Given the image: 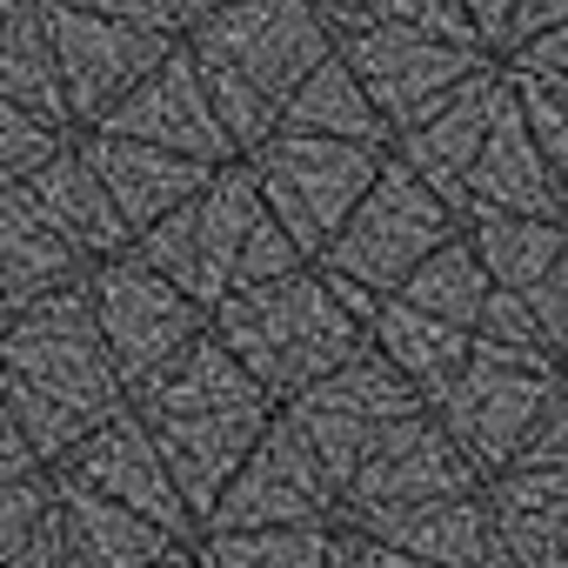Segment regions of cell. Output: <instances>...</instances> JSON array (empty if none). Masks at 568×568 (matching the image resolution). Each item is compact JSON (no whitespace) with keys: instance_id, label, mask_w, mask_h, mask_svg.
<instances>
[{"instance_id":"6da1fadb","label":"cell","mask_w":568,"mask_h":568,"mask_svg":"<svg viewBox=\"0 0 568 568\" xmlns=\"http://www.w3.org/2000/svg\"><path fill=\"white\" fill-rule=\"evenodd\" d=\"M0 402L14 408L21 435L34 442V455L48 468L88 428H101L108 415L128 408V388H121V375L94 335L81 281L0 322Z\"/></svg>"},{"instance_id":"7a4b0ae2","label":"cell","mask_w":568,"mask_h":568,"mask_svg":"<svg viewBox=\"0 0 568 568\" xmlns=\"http://www.w3.org/2000/svg\"><path fill=\"white\" fill-rule=\"evenodd\" d=\"M181 48L234 154H254L274 134L288 94L308 81V68L335 54V34L315 14V0H227L181 34Z\"/></svg>"},{"instance_id":"3957f363","label":"cell","mask_w":568,"mask_h":568,"mask_svg":"<svg viewBox=\"0 0 568 568\" xmlns=\"http://www.w3.org/2000/svg\"><path fill=\"white\" fill-rule=\"evenodd\" d=\"M207 328L221 335V348L254 375V388L274 408L368 348L362 322L335 302L328 274L315 261L281 281H261V288H234L227 302H214Z\"/></svg>"},{"instance_id":"277c9868","label":"cell","mask_w":568,"mask_h":568,"mask_svg":"<svg viewBox=\"0 0 568 568\" xmlns=\"http://www.w3.org/2000/svg\"><path fill=\"white\" fill-rule=\"evenodd\" d=\"M448 234H462V214L395 154L382 161V174L368 181V194L348 207V221L335 227V241L315 254V267L362 281L368 295H395L415 274V261H428Z\"/></svg>"},{"instance_id":"5b68a950","label":"cell","mask_w":568,"mask_h":568,"mask_svg":"<svg viewBox=\"0 0 568 568\" xmlns=\"http://www.w3.org/2000/svg\"><path fill=\"white\" fill-rule=\"evenodd\" d=\"M254 214H261V187H254L247 161H221L201 181V194H187L154 227H141L128 241V254L141 267H154L161 281H174L201 315H214V302H227V288H234V261H241Z\"/></svg>"},{"instance_id":"8992f818","label":"cell","mask_w":568,"mask_h":568,"mask_svg":"<svg viewBox=\"0 0 568 568\" xmlns=\"http://www.w3.org/2000/svg\"><path fill=\"white\" fill-rule=\"evenodd\" d=\"M254 187H261V207L288 227V241L315 261L335 227L348 221V207L368 194V181L382 174L388 148H362V141H328V134H267L254 154H241Z\"/></svg>"},{"instance_id":"52a82bcc","label":"cell","mask_w":568,"mask_h":568,"mask_svg":"<svg viewBox=\"0 0 568 568\" xmlns=\"http://www.w3.org/2000/svg\"><path fill=\"white\" fill-rule=\"evenodd\" d=\"M561 382H568V368H555V362H521V355H495V348H475L468 342L462 375L428 402V415L448 428V442L488 481V475H501L521 455L535 415L548 408V395Z\"/></svg>"},{"instance_id":"ba28073f","label":"cell","mask_w":568,"mask_h":568,"mask_svg":"<svg viewBox=\"0 0 568 568\" xmlns=\"http://www.w3.org/2000/svg\"><path fill=\"white\" fill-rule=\"evenodd\" d=\"M81 295H88V315H94V335L121 375V388L134 395L148 375H161L201 328L207 315L174 288V281H161L154 267H141L134 254H114V261H94L81 274Z\"/></svg>"},{"instance_id":"9c48e42d","label":"cell","mask_w":568,"mask_h":568,"mask_svg":"<svg viewBox=\"0 0 568 568\" xmlns=\"http://www.w3.org/2000/svg\"><path fill=\"white\" fill-rule=\"evenodd\" d=\"M408 408H428V402H422L375 348H362V355H348L342 368H328L322 382H308L302 395L281 402V422L302 435V448L315 455L322 481H328L335 501H342V488H348L355 462L368 455V442H375L395 415H408Z\"/></svg>"},{"instance_id":"30bf717a","label":"cell","mask_w":568,"mask_h":568,"mask_svg":"<svg viewBox=\"0 0 568 568\" xmlns=\"http://www.w3.org/2000/svg\"><path fill=\"white\" fill-rule=\"evenodd\" d=\"M335 54L355 68V81L375 101L388 141L495 61L468 41H435V34H415V28H355V34H335Z\"/></svg>"},{"instance_id":"8fae6325","label":"cell","mask_w":568,"mask_h":568,"mask_svg":"<svg viewBox=\"0 0 568 568\" xmlns=\"http://www.w3.org/2000/svg\"><path fill=\"white\" fill-rule=\"evenodd\" d=\"M48 475L61 488H81V495H101V501H121V508L148 515L174 541H194V515H187V501H181V488H174V475H168V462H161V448H154V435L134 408L88 428Z\"/></svg>"},{"instance_id":"7c38bea8","label":"cell","mask_w":568,"mask_h":568,"mask_svg":"<svg viewBox=\"0 0 568 568\" xmlns=\"http://www.w3.org/2000/svg\"><path fill=\"white\" fill-rule=\"evenodd\" d=\"M48 8V48H54V74H61V101H68V128H94L148 68H161V54L181 34H154V28H128V21H101V14H74V8Z\"/></svg>"},{"instance_id":"4fadbf2b","label":"cell","mask_w":568,"mask_h":568,"mask_svg":"<svg viewBox=\"0 0 568 568\" xmlns=\"http://www.w3.org/2000/svg\"><path fill=\"white\" fill-rule=\"evenodd\" d=\"M335 488L322 481L315 455L302 448V435L281 422L261 428V442L247 448V462L227 475V488L214 495V508L201 515V528H322L335 521Z\"/></svg>"},{"instance_id":"5bb4252c","label":"cell","mask_w":568,"mask_h":568,"mask_svg":"<svg viewBox=\"0 0 568 568\" xmlns=\"http://www.w3.org/2000/svg\"><path fill=\"white\" fill-rule=\"evenodd\" d=\"M481 475L475 462L448 442V428L428 415V408H408L395 415L368 455L355 462L348 488H342V508L335 515H362V508H408V501H435V495H475Z\"/></svg>"},{"instance_id":"9a60e30c","label":"cell","mask_w":568,"mask_h":568,"mask_svg":"<svg viewBox=\"0 0 568 568\" xmlns=\"http://www.w3.org/2000/svg\"><path fill=\"white\" fill-rule=\"evenodd\" d=\"M81 134H88V128H81ZM94 134L148 141V148H168V154H187V161H207V168L241 161L234 141L221 134V121H214V108H207V88H201V74H194V61H187L181 41L161 54V68H148V74L94 121Z\"/></svg>"},{"instance_id":"2e32d148","label":"cell","mask_w":568,"mask_h":568,"mask_svg":"<svg viewBox=\"0 0 568 568\" xmlns=\"http://www.w3.org/2000/svg\"><path fill=\"white\" fill-rule=\"evenodd\" d=\"M335 521L355 528L375 548H395V555H415V561H435V568H515L488 508H481V488L408 501V508H362V515H335Z\"/></svg>"},{"instance_id":"e0dca14e","label":"cell","mask_w":568,"mask_h":568,"mask_svg":"<svg viewBox=\"0 0 568 568\" xmlns=\"http://www.w3.org/2000/svg\"><path fill=\"white\" fill-rule=\"evenodd\" d=\"M274 422V402H241V408H201V415H174V422H148L187 515L201 535V515L214 508V495L227 488V475L247 462V448L261 442V428Z\"/></svg>"},{"instance_id":"ac0fdd59","label":"cell","mask_w":568,"mask_h":568,"mask_svg":"<svg viewBox=\"0 0 568 568\" xmlns=\"http://www.w3.org/2000/svg\"><path fill=\"white\" fill-rule=\"evenodd\" d=\"M501 94H508V81H501V61H488L481 74H468L442 108H428L415 128H402L395 141H388V154L402 161V168H415L455 214H462V174H468V161L481 154V141H488V121H495V108H501Z\"/></svg>"},{"instance_id":"d6986e66","label":"cell","mask_w":568,"mask_h":568,"mask_svg":"<svg viewBox=\"0 0 568 568\" xmlns=\"http://www.w3.org/2000/svg\"><path fill=\"white\" fill-rule=\"evenodd\" d=\"M468 214H541V221H568V201H561V187H555V174H548V161H541L521 108H515V94H501V108L488 121V141H481V154L462 174V221Z\"/></svg>"},{"instance_id":"ffe728a7","label":"cell","mask_w":568,"mask_h":568,"mask_svg":"<svg viewBox=\"0 0 568 568\" xmlns=\"http://www.w3.org/2000/svg\"><path fill=\"white\" fill-rule=\"evenodd\" d=\"M81 161L101 174L114 214L128 221V234L154 227L168 207H181L187 194H201V181L214 174L207 161H187V154H168V148H148V141H121V134H74Z\"/></svg>"},{"instance_id":"44dd1931","label":"cell","mask_w":568,"mask_h":568,"mask_svg":"<svg viewBox=\"0 0 568 568\" xmlns=\"http://www.w3.org/2000/svg\"><path fill=\"white\" fill-rule=\"evenodd\" d=\"M481 508L515 568H568V468H501L481 481Z\"/></svg>"},{"instance_id":"7402d4cb","label":"cell","mask_w":568,"mask_h":568,"mask_svg":"<svg viewBox=\"0 0 568 568\" xmlns=\"http://www.w3.org/2000/svg\"><path fill=\"white\" fill-rule=\"evenodd\" d=\"M28 201L41 207V221L94 267V261H114V254H128V221L114 214V201H108V187H101V174L81 161V148H74V134H68V148H54L28 181Z\"/></svg>"},{"instance_id":"603a6c76","label":"cell","mask_w":568,"mask_h":568,"mask_svg":"<svg viewBox=\"0 0 568 568\" xmlns=\"http://www.w3.org/2000/svg\"><path fill=\"white\" fill-rule=\"evenodd\" d=\"M81 274H88V261L41 221L28 187L0 181V322L28 302H41V295H54V288H74Z\"/></svg>"},{"instance_id":"cb8c5ba5","label":"cell","mask_w":568,"mask_h":568,"mask_svg":"<svg viewBox=\"0 0 568 568\" xmlns=\"http://www.w3.org/2000/svg\"><path fill=\"white\" fill-rule=\"evenodd\" d=\"M54 521H61V568H148V561L187 548L168 528H154L148 515L81 495V488H61V481H54Z\"/></svg>"},{"instance_id":"d4e9b609","label":"cell","mask_w":568,"mask_h":568,"mask_svg":"<svg viewBox=\"0 0 568 568\" xmlns=\"http://www.w3.org/2000/svg\"><path fill=\"white\" fill-rule=\"evenodd\" d=\"M241 402H267L261 388H254V375L221 348V335L214 328H201L161 375H148L134 395H128V408L141 415V422H174V415H201V408H241Z\"/></svg>"},{"instance_id":"484cf974","label":"cell","mask_w":568,"mask_h":568,"mask_svg":"<svg viewBox=\"0 0 568 568\" xmlns=\"http://www.w3.org/2000/svg\"><path fill=\"white\" fill-rule=\"evenodd\" d=\"M362 335H368V348H375L422 402H435V395L462 375V362H468V328L435 322V315H422V308H408V302H395V295L375 302V315H368Z\"/></svg>"},{"instance_id":"4316f807","label":"cell","mask_w":568,"mask_h":568,"mask_svg":"<svg viewBox=\"0 0 568 568\" xmlns=\"http://www.w3.org/2000/svg\"><path fill=\"white\" fill-rule=\"evenodd\" d=\"M281 134H328V141H362V148H388V128L375 114V101L362 94L355 68L342 54H322L308 68V81L288 94V108H281L274 121Z\"/></svg>"},{"instance_id":"83f0119b","label":"cell","mask_w":568,"mask_h":568,"mask_svg":"<svg viewBox=\"0 0 568 568\" xmlns=\"http://www.w3.org/2000/svg\"><path fill=\"white\" fill-rule=\"evenodd\" d=\"M0 94L21 101L41 121H54V128H68V101H61V74H54L48 8L41 0H0Z\"/></svg>"},{"instance_id":"f1b7e54d","label":"cell","mask_w":568,"mask_h":568,"mask_svg":"<svg viewBox=\"0 0 568 568\" xmlns=\"http://www.w3.org/2000/svg\"><path fill=\"white\" fill-rule=\"evenodd\" d=\"M462 234H468V247H475V261H481V274L495 281V288L528 295L535 281L548 274V261L561 254L568 221H541V214H468Z\"/></svg>"},{"instance_id":"f546056e","label":"cell","mask_w":568,"mask_h":568,"mask_svg":"<svg viewBox=\"0 0 568 568\" xmlns=\"http://www.w3.org/2000/svg\"><path fill=\"white\" fill-rule=\"evenodd\" d=\"M335 521L322 528H201L187 541L194 568H322Z\"/></svg>"},{"instance_id":"4dcf8cb0","label":"cell","mask_w":568,"mask_h":568,"mask_svg":"<svg viewBox=\"0 0 568 568\" xmlns=\"http://www.w3.org/2000/svg\"><path fill=\"white\" fill-rule=\"evenodd\" d=\"M488 288H495V281L481 274V261H475L468 234H448V241H442L428 261H415V274H408L402 288H395V302H408V308H422V315H435V322H455V328H468Z\"/></svg>"},{"instance_id":"1f68e13d","label":"cell","mask_w":568,"mask_h":568,"mask_svg":"<svg viewBox=\"0 0 568 568\" xmlns=\"http://www.w3.org/2000/svg\"><path fill=\"white\" fill-rule=\"evenodd\" d=\"M501 74H508V94H515V108H521V121H528V134H535L555 187H561V201H568V81L528 74V68H501Z\"/></svg>"},{"instance_id":"d6a6232c","label":"cell","mask_w":568,"mask_h":568,"mask_svg":"<svg viewBox=\"0 0 568 568\" xmlns=\"http://www.w3.org/2000/svg\"><path fill=\"white\" fill-rule=\"evenodd\" d=\"M54 148H68V128H54V121H41L21 101L0 94V181H28Z\"/></svg>"},{"instance_id":"836d02e7","label":"cell","mask_w":568,"mask_h":568,"mask_svg":"<svg viewBox=\"0 0 568 568\" xmlns=\"http://www.w3.org/2000/svg\"><path fill=\"white\" fill-rule=\"evenodd\" d=\"M295 267H308V254L288 241V227L261 207L254 227H247V241H241V261H234V288H261V281H281V274H295Z\"/></svg>"},{"instance_id":"e575fe53","label":"cell","mask_w":568,"mask_h":568,"mask_svg":"<svg viewBox=\"0 0 568 568\" xmlns=\"http://www.w3.org/2000/svg\"><path fill=\"white\" fill-rule=\"evenodd\" d=\"M528 302V315H535V335H541V348L568 368V241H561V254L548 261V274L535 281V288L521 295Z\"/></svg>"},{"instance_id":"d590c367","label":"cell","mask_w":568,"mask_h":568,"mask_svg":"<svg viewBox=\"0 0 568 568\" xmlns=\"http://www.w3.org/2000/svg\"><path fill=\"white\" fill-rule=\"evenodd\" d=\"M368 28H415V34H435V41H468V48H481L475 28H468V14L455 8V0H382ZM481 54H488V48H481Z\"/></svg>"},{"instance_id":"8d00e7d4","label":"cell","mask_w":568,"mask_h":568,"mask_svg":"<svg viewBox=\"0 0 568 568\" xmlns=\"http://www.w3.org/2000/svg\"><path fill=\"white\" fill-rule=\"evenodd\" d=\"M54 508V475H21V481H0V555L21 548Z\"/></svg>"},{"instance_id":"74e56055","label":"cell","mask_w":568,"mask_h":568,"mask_svg":"<svg viewBox=\"0 0 568 568\" xmlns=\"http://www.w3.org/2000/svg\"><path fill=\"white\" fill-rule=\"evenodd\" d=\"M521 468H568V382L548 395V408L535 415V428H528V442H521V455H515ZM508 462V468H515Z\"/></svg>"},{"instance_id":"f35d334b","label":"cell","mask_w":568,"mask_h":568,"mask_svg":"<svg viewBox=\"0 0 568 568\" xmlns=\"http://www.w3.org/2000/svg\"><path fill=\"white\" fill-rule=\"evenodd\" d=\"M74 14H101V21H128V28H154V34H181L174 0H54Z\"/></svg>"},{"instance_id":"ab89813d","label":"cell","mask_w":568,"mask_h":568,"mask_svg":"<svg viewBox=\"0 0 568 568\" xmlns=\"http://www.w3.org/2000/svg\"><path fill=\"white\" fill-rule=\"evenodd\" d=\"M501 68H528V74L568 81V21H555L548 34H535V41H521L515 54H501Z\"/></svg>"},{"instance_id":"60d3db41","label":"cell","mask_w":568,"mask_h":568,"mask_svg":"<svg viewBox=\"0 0 568 568\" xmlns=\"http://www.w3.org/2000/svg\"><path fill=\"white\" fill-rule=\"evenodd\" d=\"M21 475H48V462H41V455H34V442L21 435L14 408L0 402V481H21Z\"/></svg>"},{"instance_id":"b9f144b4","label":"cell","mask_w":568,"mask_h":568,"mask_svg":"<svg viewBox=\"0 0 568 568\" xmlns=\"http://www.w3.org/2000/svg\"><path fill=\"white\" fill-rule=\"evenodd\" d=\"M555 21H568V0H515V14H508V34H501V54H515L521 41L548 34Z\"/></svg>"},{"instance_id":"7bdbcfd3","label":"cell","mask_w":568,"mask_h":568,"mask_svg":"<svg viewBox=\"0 0 568 568\" xmlns=\"http://www.w3.org/2000/svg\"><path fill=\"white\" fill-rule=\"evenodd\" d=\"M0 568H61V521H54V508H48V521H41L21 548L0 555Z\"/></svg>"},{"instance_id":"ee69618b","label":"cell","mask_w":568,"mask_h":568,"mask_svg":"<svg viewBox=\"0 0 568 568\" xmlns=\"http://www.w3.org/2000/svg\"><path fill=\"white\" fill-rule=\"evenodd\" d=\"M455 8L468 14V28H475V41L501 61V34H508V14H515V0H455Z\"/></svg>"},{"instance_id":"f6af8a7d","label":"cell","mask_w":568,"mask_h":568,"mask_svg":"<svg viewBox=\"0 0 568 568\" xmlns=\"http://www.w3.org/2000/svg\"><path fill=\"white\" fill-rule=\"evenodd\" d=\"M375 8H382V0H315V14L328 21V34H355V28H368Z\"/></svg>"},{"instance_id":"bcb514c9","label":"cell","mask_w":568,"mask_h":568,"mask_svg":"<svg viewBox=\"0 0 568 568\" xmlns=\"http://www.w3.org/2000/svg\"><path fill=\"white\" fill-rule=\"evenodd\" d=\"M322 568H375V561H368V541L335 521V541H328V561H322Z\"/></svg>"},{"instance_id":"7dc6e473","label":"cell","mask_w":568,"mask_h":568,"mask_svg":"<svg viewBox=\"0 0 568 568\" xmlns=\"http://www.w3.org/2000/svg\"><path fill=\"white\" fill-rule=\"evenodd\" d=\"M368 561L375 568H435V561H415V555H395V548H375V541H368Z\"/></svg>"},{"instance_id":"c3c4849f","label":"cell","mask_w":568,"mask_h":568,"mask_svg":"<svg viewBox=\"0 0 568 568\" xmlns=\"http://www.w3.org/2000/svg\"><path fill=\"white\" fill-rule=\"evenodd\" d=\"M148 568H194V555H187V548H174V555H161V561H148Z\"/></svg>"}]
</instances>
